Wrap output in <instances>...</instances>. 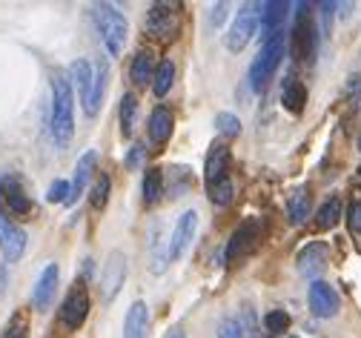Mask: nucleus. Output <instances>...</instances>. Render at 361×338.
Wrapping results in <instances>:
<instances>
[{
    "label": "nucleus",
    "instance_id": "obj_1",
    "mask_svg": "<svg viewBox=\"0 0 361 338\" xmlns=\"http://www.w3.org/2000/svg\"><path fill=\"white\" fill-rule=\"evenodd\" d=\"M52 135L61 150L69 147L75 135V98H72V80L61 72L52 78Z\"/></svg>",
    "mask_w": 361,
    "mask_h": 338
},
{
    "label": "nucleus",
    "instance_id": "obj_2",
    "mask_svg": "<svg viewBox=\"0 0 361 338\" xmlns=\"http://www.w3.org/2000/svg\"><path fill=\"white\" fill-rule=\"evenodd\" d=\"M92 20L101 32V40L106 46V52L112 58H121L123 46H126V37H129V23L123 18V12L112 4H95L92 6Z\"/></svg>",
    "mask_w": 361,
    "mask_h": 338
},
{
    "label": "nucleus",
    "instance_id": "obj_3",
    "mask_svg": "<svg viewBox=\"0 0 361 338\" xmlns=\"http://www.w3.org/2000/svg\"><path fill=\"white\" fill-rule=\"evenodd\" d=\"M281 58H284V32H279V35L269 37V40L261 46V52L255 55L252 66H250V89H252L255 95H261V92L267 89V83L273 80V75H276Z\"/></svg>",
    "mask_w": 361,
    "mask_h": 338
},
{
    "label": "nucleus",
    "instance_id": "obj_4",
    "mask_svg": "<svg viewBox=\"0 0 361 338\" xmlns=\"http://www.w3.org/2000/svg\"><path fill=\"white\" fill-rule=\"evenodd\" d=\"M290 43H293V55L298 61H312L315 58V46H319V29H315L310 4H298L295 6V23L290 32Z\"/></svg>",
    "mask_w": 361,
    "mask_h": 338
},
{
    "label": "nucleus",
    "instance_id": "obj_5",
    "mask_svg": "<svg viewBox=\"0 0 361 338\" xmlns=\"http://www.w3.org/2000/svg\"><path fill=\"white\" fill-rule=\"evenodd\" d=\"M258 26H261V4L244 6V9L235 15V20H233V26L227 29V35H224V46H227L233 55L244 52L247 43L255 37Z\"/></svg>",
    "mask_w": 361,
    "mask_h": 338
},
{
    "label": "nucleus",
    "instance_id": "obj_6",
    "mask_svg": "<svg viewBox=\"0 0 361 338\" xmlns=\"http://www.w3.org/2000/svg\"><path fill=\"white\" fill-rule=\"evenodd\" d=\"M195 229H198V212H195V210L180 212V218L175 221L172 238H169V261L184 258V253L190 250L192 238H195Z\"/></svg>",
    "mask_w": 361,
    "mask_h": 338
},
{
    "label": "nucleus",
    "instance_id": "obj_7",
    "mask_svg": "<svg viewBox=\"0 0 361 338\" xmlns=\"http://www.w3.org/2000/svg\"><path fill=\"white\" fill-rule=\"evenodd\" d=\"M307 304H310V310H312L315 318H333L338 313V307H341V298H338V293H336L330 284L312 281L310 284V293H307Z\"/></svg>",
    "mask_w": 361,
    "mask_h": 338
},
{
    "label": "nucleus",
    "instance_id": "obj_8",
    "mask_svg": "<svg viewBox=\"0 0 361 338\" xmlns=\"http://www.w3.org/2000/svg\"><path fill=\"white\" fill-rule=\"evenodd\" d=\"M0 250L6 261H20V255L26 253V232L4 212V207H0Z\"/></svg>",
    "mask_w": 361,
    "mask_h": 338
},
{
    "label": "nucleus",
    "instance_id": "obj_9",
    "mask_svg": "<svg viewBox=\"0 0 361 338\" xmlns=\"http://www.w3.org/2000/svg\"><path fill=\"white\" fill-rule=\"evenodd\" d=\"M123 278H126V255H123L121 250H115V253L106 258V267H104V275H101V293H104V301L118 298L121 286H123Z\"/></svg>",
    "mask_w": 361,
    "mask_h": 338
},
{
    "label": "nucleus",
    "instance_id": "obj_10",
    "mask_svg": "<svg viewBox=\"0 0 361 338\" xmlns=\"http://www.w3.org/2000/svg\"><path fill=\"white\" fill-rule=\"evenodd\" d=\"M327 258H330V250H327L324 241H312V244H307V247L298 253L295 264H298V272H301L304 278H315V281H319V275H322L324 267H327Z\"/></svg>",
    "mask_w": 361,
    "mask_h": 338
},
{
    "label": "nucleus",
    "instance_id": "obj_11",
    "mask_svg": "<svg viewBox=\"0 0 361 338\" xmlns=\"http://www.w3.org/2000/svg\"><path fill=\"white\" fill-rule=\"evenodd\" d=\"M204 181H207V189L230 181V150L224 147V143H215V147L209 150L207 167H204Z\"/></svg>",
    "mask_w": 361,
    "mask_h": 338
},
{
    "label": "nucleus",
    "instance_id": "obj_12",
    "mask_svg": "<svg viewBox=\"0 0 361 338\" xmlns=\"http://www.w3.org/2000/svg\"><path fill=\"white\" fill-rule=\"evenodd\" d=\"M58 284H61V270L58 264H47V270L40 272L37 284H35V293H32V304L35 310H49L55 296H58Z\"/></svg>",
    "mask_w": 361,
    "mask_h": 338
},
{
    "label": "nucleus",
    "instance_id": "obj_13",
    "mask_svg": "<svg viewBox=\"0 0 361 338\" xmlns=\"http://www.w3.org/2000/svg\"><path fill=\"white\" fill-rule=\"evenodd\" d=\"M69 80L72 86L78 89V98H80V107L83 112L89 115V104H92V80H95V66L92 61H86V58H78L69 69Z\"/></svg>",
    "mask_w": 361,
    "mask_h": 338
},
{
    "label": "nucleus",
    "instance_id": "obj_14",
    "mask_svg": "<svg viewBox=\"0 0 361 338\" xmlns=\"http://www.w3.org/2000/svg\"><path fill=\"white\" fill-rule=\"evenodd\" d=\"M175 6L172 4H155L147 15V35L152 37H175L178 32V15L172 12Z\"/></svg>",
    "mask_w": 361,
    "mask_h": 338
},
{
    "label": "nucleus",
    "instance_id": "obj_15",
    "mask_svg": "<svg viewBox=\"0 0 361 338\" xmlns=\"http://www.w3.org/2000/svg\"><path fill=\"white\" fill-rule=\"evenodd\" d=\"M0 198L6 201L9 212H15V215H29L32 212V201L26 195L23 183L15 175H4V178H0Z\"/></svg>",
    "mask_w": 361,
    "mask_h": 338
},
{
    "label": "nucleus",
    "instance_id": "obj_16",
    "mask_svg": "<svg viewBox=\"0 0 361 338\" xmlns=\"http://www.w3.org/2000/svg\"><path fill=\"white\" fill-rule=\"evenodd\" d=\"M258 229H261L258 221H244V224L233 232V238L227 241V253H224V258L233 264V261H238L241 255H247V253L252 250V244H255V238H258Z\"/></svg>",
    "mask_w": 361,
    "mask_h": 338
},
{
    "label": "nucleus",
    "instance_id": "obj_17",
    "mask_svg": "<svg viewBox=\"0 0 361 338\" xmlns=\"http://www.w3.org/2000/svg\"><path fill=\"white\" fill-rule=\"evenodd\" d=\"M61 318H63V324H66L69 330L83 327V321L89 318V296L83 293L80 286H78V289H72V293L66 296L63 310H61Z\"/></svg>",
    "mask_w": 361,
    "mask_h": 338
},
{
    "label": "nucleus",
    "instance_id": "obj_18",
    "mask_svg": "<svg viewBox=\"0 0 361 338\" xmlns=\"http://www.w3.org/2000/svg\"><path fill=\"white\" fill-rule=\"evenodd\" d=\"M123 338H149V307L135 301L123 315Z\"/></svg>",
    "mask_w": 361,
    "mask_h": 338
},
{
    "label": "nucleus",
    "instance_id": "obj_19",
    "mask_svg": "<svg viewBox=\"0 0 361 338\" xmlns=\"http://www.w3.org/2000/svg\"><path fill=\"white\" fill-rule=\"evenodd\" d=\"M98 167V152L95 150H89L78 158V167H75V178H72V192H69V207L83 195L86 192V183H89V175H92V169Z\"/></svg>",
    "mask_w": 361,
    "mask_h": 338
},
{
    "label": "nucleus",
    "instance_id": "obj_20",
    "mask_svg": "<svg viewBox=\"0 0 361 338\" xmlns=\"http://www.w3.org/2000/svg\"><path fill=\"white\" fill-rule=\"evenodd\" d=\"M261 26H264V35H267V40L273 37V35H279L281 32V23L287 20V15H290V9H293V4H284V0H276V4H261Z\"/></svg>",
    "mask_w": 361,
    "mask_h": 338
},
{
    "label": "nucleus",
    "instance_id": "obj_21",
    "mask_svg": "<svg viewBox=\"0 0 361 338\" xmlns=\"http://www.w3.org/2000/svg\"><path fill=\"white\" fill-rule=\"evenodd\" d=\"M92 66H95V80H92V104H89V118H95L101 112V104L106 98V83H109V61L98 58Z\"/></svg>",
    "mask_w": 361,
    "mask_h": 338
},
{
    "label": "nucleus",
    "instance_id": "obj_22",
    "mask_svg": "<svg viewBox=\"0 0 361 338\" xmlns=\"http://www.w3.org/2000/svg\"><path fill=\"white\" fill-rule=\"evenodd\" d=\"M172 126H175V115L166 109V107H155L152 115H149V138L152 143H166L172 138Z\"/></svg>",
    "mask_w": 361,
    "mask_h": 338
},
{
    "label": "nucleus",
    "instance_id": "obj_23",
    "mask_svg": "<svg viewBox=\"0 0 361 338\" xmlns=\"http://www.w3.org/2000/svg\"><path fill=\"white\" fill-rule=\"evenodd\" d=\"M310 212H312L310 189H307V186H298V189L293 192V195H290V201H287V218H290V224L301 227V224L310 218Z\"/></svg>",
    "mask_w": 361,
    "mask_h": 338
},
{
    "label": "nucleus",
    "instance_id": "obj_24",
    "mask_svg": "<svg viewBox=\"0 0 361 338\" xmlns=\"http://www.w3.org/2000/svg\"><path fill=\"white\" fill-rule=\"evenodd\" d=\"M129 75L135 80V86H147L149 80H155V55L152 52H138L132 58V66H129Z\"/></svg>",
    "mask_w": 361,
    "mask_h": 338
},
{
    "label": "nucleus",
    "instance_id": "obj_25",
    "mask_svg": "<svg viewBox=\"0 0 361 338\" xmlns=\"http://www.w3.org/2000/svg\"><path fill=\"white\" fill-rule=\"evenodd\" d=\"M281 104H284L287 112L301 115V112H304V104H307V89H304L298 80L287 78V83H284V89H281Z\"/></svg>",
    "mask_w": 361,
    "mask_h": 338
},
{
    "label": "nucleus",
    "instance_id": "obj_26",
    "mask_svg": "<svg viewBox=\"0 0 361 338\" xmlns=\"http://www.w3.org/2000/svg\"><path fill=\"white\" fill-rule=\"evenodd\" d=\"M152 244H149V270L155 275H164L166 272V264H169V253L164 250V238H161V224H152Z\"/></svg>",
    "mask_w": 361,
    "mask_h": 338
},
{
    "label": "nucleus",
    "instance_id": "obj_27",
    "mask_svg": "<svg viewBox=\"0 0 361 338\" xmlns=\"http://www.w3.org/2000/svg\"><path fill=\"white\" fill-rule=\"evenodd\" d=\"M338 218H341V198L333 195V198H327V201L319 207V215H315V227H319V229H333V227L338 224Z\"/></svg>",
    "mask_w": 361,
    "mask_h": 338
},
{
    "label": "nucleus",
    "instance_id": "obj_28",
    "mask_svg": "<svg viewBox=\"0 0 361 338\" xmlns=\"http://www.w3.org/2000/svg\"><path fill=\"white\" fill-rule=\"evenodd\" d=\"M161 195H164V172L147 169V175H144V204L152 207V204H158Z\"/></svg>",
    "mask_w": 361,
    "mask_h": 338
},
{
    "label": "nucleus",
    "instance_id": "obj_29",
    "mask_svg": "<svg viewBox=\"0 0 361 338\" xmlns=\"http://www.w3.org/2000/svg\"><path fill=\"white\" fill-rule=\"evenodd\" d=\"M172 83H175V64H172V61H164V64L155 69V83H152L155 98H164V95L172 89Z\"/></svg>",
    "mask_w": 361,
    "mask_h": 338
},
{
    "label": "nucleus",
    "instance_id": "obj_30",
    "mask_svg": "<svg viewBox=\"0 0 361 338\" xmlns=\"http://www.w3.org/2000/svg\"><path fill=\"white\" fill-rule=\"evenodd\" d=\"M135 115H138V101H135V95H123L121 98V129L126 138H132V132H135Z\"/></svg>",
    "mask_w": 361,
    "mask_h": 338
},
{
    "label": "nucleus",
    "instance_id": "obj_31",
    "mask_svg": "<svg viewBox=\"0 0 361 338\" xmlns=\"http://www.w3.org/2000/svg\"><path fill=\"white\" fill-rule=\"evenodd\" d=\"M290 315L284 313V310H269L267 315H264V327H267V332H273V335H281V332H287L290 330Z\"/></svg>",
    "mask_w": 361,
    "mask_h": 338
},
{
    "label": "nucleus",
    "instance_id": "obj_32",
    "mask_svg": "<svg viewBox=\"0 0 361 338\" xmlns=\"http://www.w3.org/2000/svg\"><path fill=\"white\" fill-rule=\"evenodd\" d=\"M109 189H112L109 175H98L92 192H89V195H92V207H95V210H104V207H106V201H109Z\"/></svg>",
    "mask_w": 361,
    "mask_h": 338
},
{
    "label": "nucleus",
    "instance_id": "obj_33",
    "mask_svg": "<svg viewBox=\"0 0 361 338\" xmlns=\"http://www.w3.org/2000/svg\"><path fill=\"white\" fill-rule=\"evenodd\" d=\"M215 126H218L221 135H227V138H235L241 132V121L233 112H218L215 115Z\"/></svg>",
    "mask_w": 361,
    "mask_h": 338
},
{
    "label": "nucleus",
    "instance_id": "obj_34",
    "mask_svg": "<svg viewBox=\"0 0 361 338\" xmlns=\"http://www.w3.org/2000/svg\"><path fill=\"white\" fill-rule=\"evenodd\" d=\"M244 335H247V327L238 318H224L218 324V338H244Z\"/></svg>",
    "mask_w": 361,
    "mask_h": 338
},
{
    "label": "nucleus",
    "instance_id": "obj_35",
    "mask_svg": "<svg viewBox=\"0 0 361 338\" xmlns=\"http://www.w3.org/2000/svg\"><path fill=\"white\" fill-rule=\"evenodd\" d=\"M69 192H72V183L69 181H55L49 186V192H47V198H49V204H66L69 201Z\"/></svg>",
    "mask_w": 361,
    "mask_h": 338
},
{
    "label": "nucleus",
    "instance_id": "obj_36",
    "mask_svg": "<svg viewBox=\"0 0 361 338\" xmlns=\"http://www.w3.org/2000/svg\"><path fill=\"white\" fill-rule=\"evenodd\" d=\"M4 338H29V321L23 315H12V321L4 330Z\"/></svg>",
    "mask_w": 361,
    "mask_h": 338
},
{
    "label": "nucleus",
    "instance_id": "obj_37",
    "mask_svg": "<svg viewBox=\"0 0 361 338\" xmlns=\"http://www.w3.org/2000/svg\"><path fill=\"white\" fill-rule=\"evenodd\" d=\"M230 198H233V183H230V181H227V183H221V186H212V189H209V201H212L215 207L230 204Z\"/></svg>",
    "mask_w": 361,
    "mask_h": 338
},
{
    "label": "nucleus",
    "instance_id": "obj_38",
    "mask_svg": "<svg viewBox=\"0 0 361 338\" xmlns=\"http://www.w3.org/2000/svg\"><path fill=\"white\" fill-rule=\"evenodd\" d=\"M347 227L353 235H361V201H353L347 210Z\"/></svg>",
    "mask_w": 361,
    "mask_h": 338
},
{
    "label": "nucleus",
    "instance_id": "obj_39",
    "mask_svg": "<svg viewBox=\"0 0 361 338\" xmlns=\"http://www.w3.org/2000/svg\"><path fill=\"white\" fill-rule=\"evenodd\" d=\"M144 158H147V147H144V143H135V147L129 150V155H126V167H129V169L141 167V164H144Z\"/></svg>",
    "mask_w": 361,
    "mask_h": 338
},
{
    "label": "nucleus",
    "instance_id": "obj_40",
    "mask_svg": "<svg viewBox=\"0 0 361 338\" xmlns=\"http://www.w3.org/2000/svg\"><path fill=\"white\" fill-rule=\"evenodd\" d=\"M224 18H227V4H215V6H212V15H209V23H212V26H221Z\"/></svg>",
    "mask_w": 361,
    "mask_h": 338
},
{
    "label": "nucleus",
    "instance_id": "obj_41",
    "mask_svg": "<svg viewBox=\"0 0 361 338\" xmlns=\"http://www.w3.org/2000/svg\"><path fill=\"white\" fill-rule=\"evenodd\" d=\"M166 338H187V335L180 332V330H172V332H166Z\"/></svg>",
    "mask_w": 361,
    "mask_h": 338
},
{
    "label": "nucleus",
    "instance_id": "obj_42",
    "mask_svg": "<svg viewBox=\"0 0 361 338\" xmlns=\"http://www.w3.org/2000/svg\"><path fill=\"white\" fill-rule=\"evenodd\" d=\"M358 152H361V138H358Z\"/></svg>",
    "mask_w": 361,
    "mask_h": 338
},
{
    "label": "nucleus",
    "instance_id": "obj_43",
    "mask_svg": "<svg viewBox=\"0 0 361 338\" xmlns=\"http://www.w3.org/2000/svg\"><path fill=\"white\" fill-rule=\"evenodd\" d=\"M250 338H252V335H250Z\"/></svg>",
    "mask_w": 361,
    "mask_h": 338
}]
</instances>
